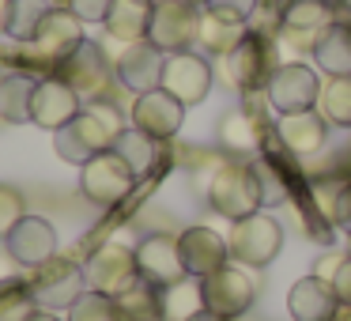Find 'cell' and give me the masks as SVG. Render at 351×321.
<instances>
[{"label":"cell","instance_id":"cb8c5ba5","mask_svg":"<svg viewBox=\"0 0 351 321\" xmlns=\"http://www.w3.org/2000/svg\"><path fill=\"white\" fill-rule=\"evenodd\" d=\"M310 57L321 76H351V19H332L313 38Z\"/></svg>","mask_w":351,"mask_h":321},{"label":"cell","instance_id":"1f68e13d","mask_svg":"<svg viewBox=\"0 0 351 321\" xmlns=\"http://www.w3.org/2000/svg\"><path fill=\"white\" fill-rule=\"evenodd\" d=\"M317 110L332 129H351V76H325Z\"/></svg>","mask_w":351,"mask_h":321},{"label":"cell","instance_id":"7402d4cb","mask_svg":"<svg viewBox=\"0 0 351 321\" xmlns=\"http://www.w3.org/2000/svg\"><path fill=\"white\" fill-rule=\"evenodd\" d=\"M287 313H291V321H336L340 302H336L332 287L310 272V276H302V280L291 283Z\"/></svg>","mask_w":351,"mask_h":321},{"label":"cell","instance_id":"603a6c76","mask_svg":"<svg viewBox=\"0 0 351 321\" xmlns=\"http://www.w3.org/2000/svg\"><path fill=\"white\" fill-rule=\"evenodd\" d=\"M313 208L332 230H351V178L348 174H321L306 185Z\"/></svg>","mask_w":351,"mask_h":321},{"label":"cell","instance_id":"7bdbcfd3","mask_svg":"<svg viewBox=\"0 0 351 321\" xmlns=\"http://www.w3.org/2000/svg\"><path fill=\"white\" fill-rule=\"evenodd\" d=\"M31 321H64V318H57V313L53 310H38V313H34V318Z\"/></svg>","mask_w":351,"mask_h":321},{"label":"cell","instance_id":"44dd1931","mask_svg":"<svg viewBox=\"0 0 351 321\" xmlns=\"http://www.w3.org/2000/svg\"><path fill=\"white\" fill-rule=\"evenodd\" d=\"M265 121H261L257 110L250 106H238V110H227L219 117V152L230 155V159H245V155H257L261 144H265Z\"/></svg>","mask_w":351,"mask_h":321},{"label":"cell","instance_id":"e0dca14e","mask_svg":"<svg viewBox=\"0 0 351 321\" xmlns=\"http://www.w3.org/2000/svg\"><path fill=\"white\" fill-rule=\"evenodd\" d=\"M84 110V99L61 76H42L31 95V121L46 132H57Z\"/></svg>","mask_w":351,"mask_h":321},{"label":"cell","instance_id":"52a82bcc","mask_svg":"<svg viewBox=\"0 0 351 321\" xmlns=\"http://www.w3.org/2000/svg\"><path fill=\"white\" fill-rule=\"evenodd\" d=\"M136 182L140 178L132 174V167L114 152V147H110V152H99L95 159H87L84 167H80V193L99 208H117L121 200H129V193L136 189Z\"/></svg>","mask_w":351,"mask_h":321},{"label":"cell","instance_id":"ba28073f","mask_svg":"<svg viewBox=\"0 0 351 321\" xmlns=\"http://www.w3.org/2000/svg\"><path fill=\"white\" fill-rule=\"evenodd\" d=\"M321 72L310 69L306 61H287L272 72L265 87V102L276 117L280 114H302V110H317L321 99Z\"/></svg>","mask_w":351,"mask_h":321},{"label":"cell","instance_id":"c3c4849f","mask_svg":"<svg viewBox=\"0 0 351 321\" xmlns=\"http://www.w3.org/2000/svg\"><path fill=\"white\" fill-rule=\"evenodd\" d=\"M340 4H343V8H348V12H351V0H340Z\"/></svg>","mask_w":351,"mask_h":321},{"label":"cell","instance_id":"4316f807","mask_svg":"<svg viewBox=\"0 0 351 321\" xmlns=\"http://www.w3.org/2000/svg\"><path fill=\"white\" fill-rule=\"evenodd\" d=\"M332 19L336 16H332V4H328V0H287L280 8V31L317 38Z\"/></svg>","mask_w":351,"mask_h":321},{"label":"cell","instance_id":"4dcf8cb0","mask_svg":"<svg viewBox=\"0 0 351 321\" xmlns=\"http://www.w3.org/2000/svg\"><path fill=\"white\" fill-rule=\"evenodd\" d=\"M38 310L42 302L34 295L31 280H23V276L0 280V321H31Z\"/></svg>","mask_w":351,"mask_h":321},{"label":"cell","instance_id":"d4e9b609","mask_svg":"<svg viewBox=\"0 0 351 321\" xmlns=\"http://www.w3.org/2000/svg\"><path fill=\"white\" fill-rule=\"evenodd\" d=\"M152 16H155V0H110L102 31H106V38L121 42V46L144 42L147 27H152Z\"/></svg>","mask_w":351,"mask_h":321},{"label":"cell","instance_id":"8992f818","mask_svg":"<svg viewBox=\"0 0 351 321\" xmlns=\"http://www.w3.org/2000/svg\"><path fill=\"white\" fill-rule=\"evenodd\" d=\"M61 76L72 91L80 95L84 102H95V99H114V84H117V72H114V61L110 54L99 46V42L84 38L76 46V54L64 57L61 69L53 72Z\"/></svg>","mask_w":351,"mask_h":321},{"label":"cell","instance_id":"8fae6325","mask_svg":"<svg viewBox=\"0 0 351 321\" xmlns=\"http://www.w3.org/2000/svg\"><path fill=\"white\" fill-rule=\"evenodd\" d=\"M87 272V287L102 291L110 298H121L129 287L140 283V268H136V250L121 242H102L99 250H91V257L84 261Z\"/></svg>","mask_w":351,"mask_h":321},{"label":"cell","instance_id":"7c38bea8","mask_svg":"<svg viewBox=\"0 0 351 321\" xmlns=\"http://www.w3.org/2000/svg\"><path fill=\"white\" fill-rule=\"evenodd\" d=\"M31 287L38 295L42 310H69L80 295L87 291V272L72 257H49L46 265L31 268Z\"/></svg>","mask_w":351,"mask_h":321},{"label":"cell","instance_id":"5bb4252c","mask_svg":"<svg viewBox=\"0 0 351 321\" xmlns=\"http://www.w3.org/2000/svg\"><path fill=\"white\" fill-rule=\"evenodd\" d=\"M185 102H178L170 91H162V87H155V91H144L132 99L129 106V121L132 129L147 132L152 140H162V144H170V140L182 132L185 125Z\"/></svg>","mask_w":351,"mask_h":321},{"label":"cell","instance_id":"d6a6232c","mask_svg":"<svg viewBox=\"0 0 351 321\" xmlns=\"http://www.w3.org/2000/svg\"><path fill=\"white\" fill-rule=\"evenodd\" d=\"M53 8H57L53 0H12V12H8V38L16 42V46L31 42Z\"/></svg>","mask_w":351,"mask_h":321},{"label":"cell","instance_id":"f35d334b","mask_svg":"<svg viewBox=\"0 0 351 321\" xmlns=\"http://www.w3.org/2000/svg\"><path fill=\"white\" fill-rule=\"evenodd\" d=\"M64 4H69L84 23H102V19H106V8H110V0H64Z\"/></svg>","mask_w":351,"mask_h":321},{"label":"cell","instance_id":"7dc6e473","mask_svg":"<svg viewBox=\"0 0 351 321\" xmlns=\"http://www.w3.org/2000/svg\"><path fill=\"white\" fill-rule=\"evenodd\" d=\"M189 4H200V8H204V4H208V0H189Z\"/></svg>","mask_w":351,"mask_h":321},{"label":"cell","instance_id":"f1b7e54d","mask_svg":"<svg viewBox=\"0 0 351 321\" xmlns=\"http://www.w3.org/2000/svg\"><path fill=\"white\" fill-rule=\"evenodd\" d=\"M38 80L27 72H8L0 76V121L4 125H23L31 121V95Z\"/></svg>","mask_w":351,"mask_h":321},{"label":"cell","instance_id":"6da1fadb","mask_svg":"<svg viewBox=\"0 0 351 321\" xmlns=\"http://www.w3.org/2000/svg\"><path fill=\"white\" fill-rule=\"evenodd\" d=\"M129 129L125 125V114L114 99H95V102H84L76 117H72L64 129L53 132V147L64 163L72 167H84L87 159H95L99 152H110L114 140Z\"/></svg>","mask_w":351,"mask_h":321},{"label":"cell","instance_id":"b9f144b4","mask_svg":"<svg viewBox=\"0 0 351 321\" xmlns=\"http://www.w3.org/2000/svg\"><path fill=\"white\" fill-rule=\"evenodd\" d=\"M189 321H234V318H223V313H215V310H200L197 318H189Z\"/></svg>","mask_w":351,"mask_h":321},{"label":"cell","instance_id":"2e32d148","mask_svg":"<svg viewBox=\"0 0 351 321\" xmlns=\"http://www.w3.org/2000/svg\"><path fill=\"white\" fill-rule=\"evenodd\" d=\"M162 64H167V54L152 42H129L121 46V54L114 57V72H117V84L132 95H144L155 91L162 84Z\"/></svg>","mask_w":351,"mask_h":321},{"label":"cell","instance_id":"d6986e66","mask_svg":"<svg viewBox=\"0 0 351 321\" xmlns=\"http://www.w3.org/2000/svg\"><path fill=\"white\" fill-rule=\"evenodd\" d=\"M328 129L332 125L321 117V110H302V114H280L272 125V136L283 152H291L295 159H310L325 147Z\"/></svg>","mask_w":351,"mask_h":321},{"label":"cell","instance_id":"83f0119b","mask_svg":"<svg viewBox=\"0 0 351 321\" xmlns=\"http://www.w3.org/2000/svg\"><path fill=\"white\" fill-rule=\"evenodd\" d=\"M114 152L129 163L136 178H147V174H155V170H159L162 140H152L147 132H140V129H132V125H129V129L114 140Z\"/></svg>","mask_w":351,"mask_h":321},{"label":"cell","instance_id":"60d3db41","mask_svg":"<svg viewBox=\"0 0 351 321\" xmlns=\"http://www.w3.org/2000/svg\"><path fill=\"white\" fill-rule=\"evenodd\" d=\"M8 12H12V0H0V34H8Z\"/></svg>","mask_w":351,"mask_h":321},{"label":"cell","instance_id":"277c9868","mask_svg":"<svg viewBox=\"0 0 351 321\" xmlns=\"http://www.w3.org/2000/svg\"><path fill=\"white\" fill-rule=\"evenodd\" d=\"M219 64H223V80H227L234 91H242V95H265L272 72L280 69V61H276V42L268 38L265 31L250 27V31H245V38L238 42V46L230 49Z\"/></svg>","mask_w":351,"mask_h":321},{"label":"cell","instance_id":"4fadbf2b","mask_svg":"<svg viewBox=\"0 0 351 321\" xmlns=\"http://www.w3.org/2000/svg\"><path fill=\"white\" fill-rule=\"evenodd\" d=\"M212 61L197 49H185V54H167V64H162V91H170L178 102L185 106H200L212 91Z\"/></svg>","mask_w":351,"mask_h":321},{"label":"cell","instance_id":"484cf974","mask_svg":"<svg viewBox=\"0 0 351 321\" xmlns=\"http://www.w3.org/2000/svg\"><path fill=\"white\" fill-rule=\"evenodd\" d=\"M200 310H208V306H204V283H200L197 276H185V280H178V283L159 287L162 321H189V318H197Z\"/></svg>","mask_w":351,"mask_h":321},{"label":"cell","instance_id":"30bf717a","mask_svg":"<svg viewBox=\"0 0 351 321\" xmlns=\"http://www.w3.org/2000/svg\"><path fill=\"white\" fill-rule=\"evenodd\" d=\"M200 283H204V306L223 313V318H242V313H250L253 302H257V287H261L253 268L238 265V261H230L219 272L204 276Z\"/></svg>","mask_w":351,"mask_h":321},{"label":"cell","instance_id":"8d00e7d4","mask_svg":"<svg viewBox=\"0 0 351 321\" xmlns=\"http://www.w3.org/2000/svg\"><path fill=\"white\" fill-rule=\"evenodd\" d=\"M204 12H215V16L230 19V23H253V16L261 12V0H208Z\"/></svg>","mask_w":351,"mask_h":321},{"label":"cell","instance_id":"681fc988","mask_svg":"<svg viewBox=\"0 0 351 321\" xmlns=\"http://www.w3.org/2000/svg\"><path fill=\"white\" fill-rule=\"evenodd\" d=\"M155 4H159V0H155Z\"/></svg>","mask_w":351,"mask_h":321},{"label":"cell","instance_id":"9c48e42d","mask_svg":"<svg viewBox=\"0 0 351 321\" xmlns=\"http://www.w3.org/2000/svg\"><path fill=\"white\" fill-rule=\"evenodd\" d=\"M200 19H204L200 4H189V0H159L152 27H147V42L159 46L162 54H185L200 38Z\"/></svg>","mask_w":351,"mask_h":321},{"label":"cell","instance_id":"ffe728a7","mask_svg":"<svg viewBox=\"0 0 351 321\" xmlns=\"http://www.w3.org/2000/svg\"><path fill=\"white\" fill-rule=\"evenodd\" d=\"M4 246H8V257L16 261V265L38 268V265H46L49 257H57V230L46 215L27 212L23 219L16 223V230L4 238Z\"/></svg>","mask_w":351,"mask_h":321},{"label":"cell","instance_id":"f546056e","mask_svg":"<svg viewBox=\"0 0 351 321\" xmlns=\"http://www.w3.org/2000/svg\"><path fill=\"white\" fill-rule=\"evenodd\" d=\"M245 31L250 27L245 23H230V19H223V16H215V12H204V19H200V38H197V46L204 49L208 57H227L230 49L238 46V42L245 38Z\"/></svg>","mask_w":351,"mask_h":321},{"label":"cell","instance_id":"d590c367","mask_svg":"<svg viewBox=\"0 0 351 321\" xmlns=\"http://www.w3.org/2000/svg\"><path fill=\"white\" fill-rule=\"evenodd\" d=\"M23 215H27L23 189H19V185H12V182H0V238H8Z\"/></svg>","mask_w":351,"mask_h":321},{"label":"cell","instance_id":"9a60e30c","mask_svg":"<svg viewBox=\"0 0 351 321\" xmlns=\"http://www.w3.org/2000/svg\"><path fill=\"white\" fill-rule=\"evenodd\" d=\"M136 268L140 280H147L152 287H167V283L185 280V265H182V250H178V235H167V230H155V235H144L136 246Z\"/></svg>","mask_w":351,"mask_h":321},{"label":"cell","instance_id":"74e56055","mask_svg":"<svg viewBox=\"0 0 351 321\" xmlns=\"http://www.w3.org/2000/svg\"><path fill=\"white\" fill-rule=\"evenodd\" d=\"M328 287H332V295L340 306H351V253L340 261V268H336V276L328 280Z\"/></svg>","mask_w":351,"mask_h":321},{"label":"cell","instance_id":"e575fe53","mask_svg":"<svg viewBox=\"0 0 351 321\" xmlns=\"http://www.w3.org/2000/svg\"><path fill=\"white\" fill-rule=\"evenodd\" d=\"M64 321H121V313H117V298L87 287L84 295L69 306V318Z\"/></svg>","mask_w":351,"mask_h":321},{"label":"cell","instance_id":"5b68a950","mask_svg":"<svg viewBox=\"0 0 351 321\" xmlns=\"http://www.w3.org/2000/svg\"><path fill=\"white\" fill-rule=\"evenodd\" d=\"M283 238H287L283 235V223L272 212H253L245 219L230 223V235H227L230 261L261 272V268H268L283 253Z\"/></svg>","mask_w":351,"mask_h":321},{"label":"cell","instance_id":"7a4b0ae2","mask_svg":"<svg viewBox=\"0 0 351 321\" xmlns=\"http://www.w3.org/2000/svg\"><path fill=\"white\" fill-rule=\"evenodd\" d=\"M84 38H87L84 19H80L69 4H61V8H53L46 16V23L38 27V34L19 46V54L12 64H16V72H27V76H38V80L53 76V72L61 69V61L76 54V46Z\"/></svg>","mask_w":351,"mask_h":321},{"label":"cell","instance_id":"f6af8a7d","mask_svg":"<svg viewBox=\"0 0 351 321\" xmlns=\"http://www.w3.org/2000/svg\"><path fill=\"white\" fill-rule=\"evenodd\" d=\"M234 321H261V318H253V310H250V313H242V318H234Z\"/></svg>","mask_w":351,"mask_h":321},{"label":"cell","instance_id":"bcb514c9","mask_svg":"<svg viewBox=\"0 0 351 321\" xmlns=\"http://www.w3.org/2000/svg\"><path fill=\"white\" fill-rule=\"evenodd\" d=\"M343 250H348V253H351V230H348V242H343Z\"/></svg>","mask_w":351,"mask_h":321},{"label":"cell","instance_id":"ac0fdd59","mask_svg":"<svg viewBox=\"0 0 351 321\" xmlns=\"http://www.w3.org/2000/svg\"><path fill=\"white\" fill-rule=\"evenodd\" d=\"M178 250H182L185 272L197 276V280H204V276L219 272L223 265H230V242L215 227H185L178 235Z\"/></svg>","mask_w":351,"mask_h":321},{"label":"cell","instance_id":"3957f363","mask_svg":"<svg viewBox=\"0 0 351 321\" xmlns=\"http://www.w3.org/2000/svg\"><path fill=\"white\" fill-rule=\"evenodd\" d=\"M208 204L223 219L238 223L253 212H265V182L253 159H219V167L208 170Z\"/></svg>","mask_w":351,"mask_h":321},{"label":"cell","instance_id":"ab89813d","mask_svg":"<svg viewBox=\"0 0 351 321\" xmlns=\"http://www.w3.org/2000/svg\"><path fill=\"white\" fill-rule=\"evenodd\" d=\"M343 257H348V250H328L325 257H321L317 265H313V276L328 283V280H332V276H336V268H340V261H343Z\"/></svg>","mask_w":351,"mask_h":321},{"label":"cell","instance_id":"836d02e7","mask_svg":"<svg viewBox=\"0 0 351 321\" xmlns=\"http://www.w3.org/2000/svg\"><path fill=\"white\" fill-rule=\"evenodd\" d=\"M117 313H121V321H162L159 287H152L147 280H140L136 287H129L121 298H117Z\"/></svg>","mask_w":351,"mask_h":321},{"label":"cell","instance_id":"ee69618b","mask_svg":"<svg viewBox=\"0 0 351 321\" xmlns=\"http://www.w3.org/2000/svg\"><path fill=\"white\" fill-rule=\"evenodd\" d=\"M336 321H351V306H340V313H336Z\"/></svg>","mask_w":351,"mask_h":321}]
</instances>
